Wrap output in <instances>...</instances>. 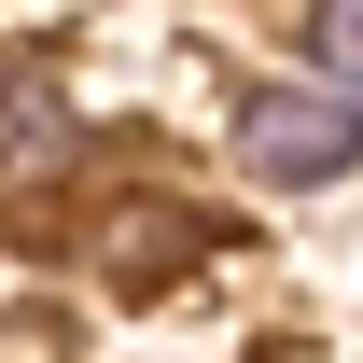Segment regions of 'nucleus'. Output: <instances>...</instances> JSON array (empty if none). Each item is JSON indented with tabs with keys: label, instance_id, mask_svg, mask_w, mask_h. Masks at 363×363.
Instances as JSON below:
<instances>
[{
	"label": "nucleus",
	"instance_id": "7ed1b4c3",
	"mask_svg": "<svg viewBox=\"0 0 363 363\" xmlns=\"http://www.w3.org/2000/svg\"><path fill=\"white\" fill-rule=\"evenodd\" d=\"M308 56L335 70V84H363V0H321V14H308Z\"/></svg>",
	"mask_w": 363,
	"mask_h": 363
},
{
	"label": "nucleus",
	"instance_id": "f257e3e1",
	"mask_svg": "<svg viewBox=\"0 0 363 363\" xmlns=\"http://www.w3.org/2000/svg\"><path fill=\"white\" fill-rule=\"evenodd\" d=\"M252 168L266 182H350L363 168V112L350 98H308V84L266 98V112H252Z\"/></svg>",
	"mask_w": 363,
	"mask_h": 363
},
{
	"label": "nucleus",
	"instance_id": "f03ea898",
	"mask_svg": "<svg viewBox=\"0 0 363 363\" xmlns=\"http://www.w3.org/2000/svg\"><path fill=\"white\" fill-rule=\"evenodd\" d=\"M0 154H70V112H56V84L14 56L0 70Z\"/></svg>",
	"mask_w": 363,
	"mask_h": 363
}]
</instances>
